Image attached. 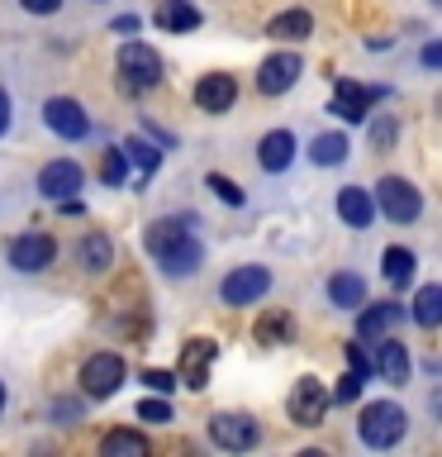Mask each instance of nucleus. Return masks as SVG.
<instances>
[{"label":"nucleus","mask_w":442,"mask_h":457,"mask_svg":"<svg viewBox=\"0 0 442 457\" xmlns=\"http://www.w3.org/2000/svg\"><path fill=\"white\" fill-rule=\"evenodd\" d=\"M409 428V414L395 405V400H371V405L362 410V420H356V438L366 443V448H395L399 438H405Z\"/></svg>","instance_id":"obj_1"},{"label":"nucleus","mask_w":442,"mask_h":457,"mask_svg":"<svg viewBox=\"0 0 442 457\" xmlns=\"http://www.w3.org/2000/svg\"><path fill=\"white\" fill-rule=\"evenodd\" d=\"M119 77H124V91H152L157 81H162V57H157V48H148V43H124L119 48Z\"/></svg>","instance_id":"obj_2"},{"label":"nucleus","mask_w":442,"mask_h":457,"mask_svg":"<svg viewBox=\"0 0 442 457\" xmlns=\"http://www.w3.org/2000/svg\"><path fill=\"white\" fill-rule=\"evenodd\" d=\"M376 205H381V214L390 224H413V220H419V210H423V195H419V186L405 181V177H381Z\"/></svg>","instance_id":"obj_3"},{"label":"nucleus","mask_w":442,"mask_h":457,"mask_svg":"<svg viewBox=\"0 0 442 457\" xmlns=\"http://www.w3.org/2000/svg\"><path fill=\"white\" fill-rule=\"evenodd\" d=\"M209 443L224 453H252L257 443H262V424L252 420V414H214L209 420Z\"/></svg>","instance_id":"obj_4"},{"label":"nucleus","mask_w":442,"mask_h":457,"mask_svg":"<svg viewBox=\"0 0 442 457\" xmlns=\"http://www.w3.org/2000/svg\"><path fill=\"white\" fill-rule=\"evenodd\" d=\"M266 291H271V271L257 267V262H248V267H233V271L224 277L219 300H224V305H233V310H248V305H257Z\"/></svg>","instance_id":"obj_5"},{"label":"nucleus","mask_w":442,"mask_h":457,"mask_svg":"<svg viewBox=\"0 0 442 457\" xmlns=\"http://www.w3.org/2000/svg\"><path fill=\"white\" fill-rule=\"evenodd\" d=\"M124 386V357L119 353H91L81 362V391L91 400H110Z\"/></svg>","instance_id":"obj_6"},{"label":"nucleus","mask_w":442,"mask_h":457,"mask_svg":"<svg viewBox=\"0 0 442 457\" xmlns=\"http://www.w3.org/2000/svg\"><path fill=\"white\" fill-rule=\"evenodd\" d=\"M381 96H385L381 86H362L352 77H338L333 81V114H338V120H348V124H366L371 105H376Z\"/></svg>","instance_id":"obj_7"},{"label":"nucleus","mask_w":442,"mask_h":457,"mask_svg":"<svg viewBox=\"0 0 442 457\" xmlns=\"http://www.w3.org/2000/svg\"><path fill=\"white\" fill-rule=\"evenodd\" d=\"M323 414H328V386L319 377H299L291 386V420L299 428H314L323 424Z\"/></svg>","instance_id":"obj_8"},{"label":"nucleus","mask_w":442,"mask_h":457,"mask_svg":"<svg viewBox=\"0 0 442 457\" xmlns=\"http://www.w3.org/2000/svg\"><path fill=\"white\" fill-rule=\"evenodd\" d=\"M299 71H305L299 53H291V48L271 53L266 62L257 67V91H262V96H285V91H291V86L299 81Z\"/></svg>","instance_id":"obj_9"},{"label":"nucleus","mask_w":442,"mask_h":457,"mask_svg":"<svg viewBox=\"0 0 442 457\" xmlns=\"http://www.w3.org/2000/svg\"><path fill=\"white\" fill-rule=\"evenodd\" d=\"M214 357H219V343H214V338H191L181 348V357H176V377L191 386V391H205Z\"/></svg>","instance_id":"obj_10"},{"label":"nucleus","mask_w":442,"mask_h":457,"mask_svg":"<svg viewBox=\"0 0 442 457\" xmlns=\"http://www.w3.org/2000/svg\"><path fill=\"white\" fill-rule=\"evenodd\" d=\"M43 124H48L57 138H67V143H77V138L91 134V120H86V110L77 105V100H67V96H53L48 105H43Z\"/></svg>","instance_id":"obj_11"},{"label":"nucleus","mask_w":442,"mask_h":457,"mask_svg":"<svg viewBox=\"0 0 442 457\" xmlns=\"http://www.w3.org/2000/svg\"><path fill=\"white\" fill-rule=\"evenodd\" d=\"M53 257H57L53 234H20L10 243V267L14 271H43V267H53Z\"/></svg>","instance_id":"obj_12"},{"label":"nucleus","mask_w":442,"mask_h":457,"mask_svg":"<svg viewBox=\"0 0 442 457\" xmlns=\"http://www.w3.org/2000/svg\"><path fill=\"white\" fill-rule=\"evenodd\" d=\"M81 181H86V171L71 162V157H57V162H48L38 171V191L48 200H71L81 191Z\"/></svg>","instance_id":"obj_13"},{"label":"nucleus","mask_w":442,"mask_h":457,"mask_svg":"<svg viewBox=\"0 0 442 457\" xmlns=\"http://www.w3.org/2000/svg\"><path fill=\"white\" fill-rule=\"evenodd\" d=\"M233 100H238V81L228 77V71H209V77L195 81V105L205 110V114L233 110Z\"/></svg>","instance_id":"obj_14"},{"label":"nucleus","mask_w":442,"mask_h":457,"mask_svg":"<svg viewBox=\"0 0 442 457\" xmlns=\"http://www.w3.org/2000/svg\"><path fill=\"white\" fill-rule=\"evenodd\" d=\"M371 362H376V377L385 386H405L409 381V353H405V343H395V338H376V353H371Z\"/></svg>","instance_id":"obj_15"},{"label":"nucleus","mask_w":442,"mask_h":457,"mask_svg":"<svg viewBox=\"0 0 442 457\" xmlns=\"http://www.w3.org/2000/svg\"><path fill=\"white\" fill-rule=\"evenodd\" d=\"M376 191H362V186H342L338 191V220L348 228H371L376 220Z\"/></svg>","instance_id":"obj_16"},{"label":"nucleus","mask_w":442,"mask_h":457,"mask_svg":"<svg viewBox=\"0 0 442 457\" xmlns=\"http://www.w3.org/2000/svg\"><path fill=\"white\" fill-rule=\"evenodd\" d=\"M399 320H405V305H395V300H381V305H362V314H356V338L376 343V338L390 334Z\"/></svg>","instance_id":"obj_17"},{"label":"nucleus","mask_w":442,"mask_h":457,"mask_svg":"<svg viewBox=\"0 0 442 457\" xmlns=\"http://www.w3.org/2000/svg\"><path fill=\"white\" fill-rule=\"evenodd\" d=\"M257 162H262V171H285L295 162V134L291 129H271V134H262V143H257Z\"/></svg>","instance_id":"obj_18"},{"label":"nucleus","mask_w":442,"mask_h":457,"mask_svg":"<svg viewBox=\"0 0 442 457\" xmlns=\"http://www.w3.org/2000/svg\"><path fill=\"white\" fill-rule=\"evenodd\" d=\"M157 262H162V271H167V277H195V271L205 267V243H200V238L191 234L185 243H176L171 253H162V257H157Z\"/></svg>","instance_id":"obj_19"},{"label":"nucleus","mask_w":442,"mask_h":457,"mask_svg":"<svg viewBox=\"0 0 442 457\" xmlns=\"http://www.w3.org/2000/svg\"><path fill=\"white\" fill-rule=\"evenodd\" d=\"M185 224H191V220H152V224H148V234H143V248H148L152 257L171 253L176 243L191 238V228H185Z\"/></svg>","instance_id":"obj_20"},{"label":"nucleus","mask_w":442,"mask_h":457,"mask_svg":"<svg viewBox=\"0 0 442 457\" xmlns=\"http://www.w3.org/2000/svg\"><path fill=\"white\" fill-rule=\"evenodd\" d=\"M328 300H333L338 310H362L366 305V281L356 277V271H333V277H328Z\"/></svg>","instance_id":"obj_21"},{"label":"nucleus","mask_w":442,"mask_h":457,"mask_svg":"<svg viewBox=\"0 0 442 457\" xmlns=\"http://www.w3.org/2000/svg\"><path fill=\"white\" fill-rule=\"evenodd\" d=\"M257 343H266V348H281V343H291L295 338V320L285 310H266L262 320H257Z\"/></svg>","instance_id":"obj_22"},{"label":"nucleus","mask_w":442,"mask_h":457,"mask_svg":"<svg viewBox=\"0 0 442 457\" xmlns=\"http://www.w3.org/2000/svg\"><path fill=\"white\" fill-rule=\"evenodd\" d=\"M409 314H413V324L438 328V324H442V281H433V286H419V295H413Z\"/></svg>","instance_id":"obj_23"},{"label":"nucleus","mask_w":442,"mask_h":457,"mask_svg":"<svg viewBox=\"0 0 442 457\" xmlns=\"http://www.w3.org/2000/svg\"><path fill=\"white\" fill-rule=\"evenodd\" d=\"M157 24H162L167 34H191V29H200V10L191 0H167V5L157 10Z\"/></svg>","instance_id":"obj_24"},{"label":"nucleus","mask_w":442,"mask_h":457,"mask_svg":"<svg viewBox=\"0 0 442 457\" xmlns=\"http://www.w3.org/2000/svg\"><path fill=\"white\" fill-rule=\"evenodd\" d=\"M100 453L105 457H148V438H143L138 428H110L105 443H100Z\"/></svg>","instance_id":"obj_25"},{"label":"nucleus","mask_w":442,"mask_h":457,"mask_svg":"<svg viewBox=\"0 0 442 457\" xmlns=\"http://www.w3.org/2000/svg\"><path fill=\"white\" fill-rule=\"evenodd\" d=\"M309 29H314L309 10H285V14H276V20L266 24V34L276 43H295V38H309Z\"/></svg>","instance_id":"obj_26"},{"label":"nucleus","mask_w":442,"mask_h":457,"mask_svg":"<svg viewBox=\"0 0 442 457\" xmlns=\"http://www.w3.org/2000/svg\"><path fill=\"white\" fill-rule=\"evenodd\" d=\"M381 267H385V281H390V286H409V281H413V271H419V257L395 243V248H385Z\"/></svg>","instance_id":"obj_27"},{"label":"nucleus","mask_w":442,"mask_h":457,"mask_svg":"<svg viewBox=\"0 0 442 457\" xmlns=\"http://www.w3.org/2000/svg\"><path fill=\"white\" fill-rule=\"evenodd\" d=\"M348 148H352L348 134H319V138L309 143V157L319 167H338V162H348Z\"/></svg>","instance_id":"obj_28"},{"label":"nucleus","mask_w":442,"mask_h":457,"mask_svg":"<svg viewBox=\"0 0 442 457\" xmlns=\"http://www.w3.org/2000/svg\"><path fill=\"white\" fill-rule=\"evenodd\" d=\"M114 262V243L105 234H86L81 238V267L86 271H105Z\"/></svg>","instance_id":"obj_29"},{"label":"nucleus","mask_w":442,"mask_h":457,"mask_svg":"<svg viewBox=\"0 0 442 457\" xmlns=\"http://www.w3.org/2000/svg\"><path fill=\"white\" fill-rule=\"evenodd\" d=\"M100 181L105 186H124L128 181V148H105L100 153Z\"/></svg>","instance_id":"obj_30"},{"label":"nucleus","mask_w":442,"mask_h":457,"mask_svg":"<svg viewBox=\"0 0 442 457\" xmlns=\"http://www.w3.org/2000/svg\"><path fill=\"white\" fill-rule=\"evenodd\" d=\"M124 148H128V157L138 162V186H143V181H148L152 171H157V162H162V148H152V143H138V138H128Z\"/></svg>","instance_id":"obj_31"},{"label":"nucleus","mask_w":442,"mask_h":457,"mask_svg":"<svg viewBox=\"0 0 442 457\" xmlns=\"http://www.w3.org/2000/svg\"><path fill=\"white\" fill-rule=\"evenodd\" d=\"M395 134H399L395 114H371V148H376V153H390L395 148Z\"/></svg>","instance_id":"obj_32"},{"label":"nucleus","mask_w":442,"mask_h":457,"mask_svg":"<svg viewBox=\"0 0 442 457\" xmlns=\"http://www.w3.org/2000/svg\"><path fill=\"white\" fill-rule=\"evenodd\" d=\"M209 191L219 195L224 205H233V210H238V205H248V195H242V186H238V181H228V177H219V171H209Z\"/></svg>","instance_id":"obj_33"},{"label":"nucleus","mask_w":442,"mask_h":457,"mask_svg":"<svg viewBox=\"0 0 442 457\" xmlns=\"http://www.w3.org/2000/svg\"><path fill=\"white\" fill-rule=\"evenodd\" d=\"M138 420L167 424V420H171V405H167V400H138Z\"/></svg>","instance_id":"obj_34"},{"label":"nucleus","mask_w":442,"mask_h":457,"mask_svg":"<svg viewBox=\"0 0 442 457\" xmlns=\"http://www.w3.org/2000/svg\"><path fill=\"white\" fill-rule=\"evenodd\" d=\"M143 386H152V391H176V371H157V367H148V371H143V377H138Z\"/></svg>","instance_id":"obj_35"},{"label":"nucleus","mask_w":442,"mask_h":457,"mask_svg":"<svg viewBox=\"0 0 442 457\" xmlns=\"http://www.w3.org/2000/svg\"><path fill=\"white\" fill-rule=\"evenodd\" d=\"M53 420L57 424H77L81 420V405H77V400H53Z\"/></svg>","instance_id":"obj_36"},{"label":"nucleus","mask_w":442,"mask_h":457,"mask_svg":"<svg viewBox=\"0 0 442 457\" xmlns=\"http://www.w3.org/2000/svg\"><path fill=\"white\" fill-rule=\"evenodd\" d=\"M362 381H366V377L352 367L348 377H342V386H338V395H333V400H356V391H362Z\"/></svg>","instance_id":"obj_37"},{"label":"nucleus","mask_w":442,"mask_h":457,"mask_svg":"<svg viewBox=\"0 0 442 457\" xmlns=\"http://www.w3.org/2000/svg\"><path fill=\"white\" fill-rule=\"evenodd\" d=\"M419 62H423L428 71H442V38H433V43H428V48L419 53Z\"/></svg>","instance_id":"obj_38"},{"label":"nucleus","mask_w":442,"mask_h":457,"mask_svg":"<svg viewBox=\"0 0 442 457\" xmlns=\"http://www.w3.org/2000/svg\"><path fill=\"white\" fill-rule=\"evenodd\" d=\"M20 5L29 14H57V10H62V0H20Z\"/></svg>","instance_id":"obj_39"},{"label":"nucleus","mask_w":442,"mask_h":457,"mask_svg":"<svg viewBox=\"0 0 442 457\" xmlns=\"http://www.w3.org/2000/svg\"><path fill=\"white\" fill-rule=\"evenodd\" d=\"M138 29H143L138 14H119V20H114V34H138Z\"/></svg>","instance_id":"obj_40"},{"label":"nucleus","mask_w":442,"mask_h":457,"mask_svg":"<svg viewBox=\"0 0 442 457\" xmlns=\"http://www.w3.org/2000/svg\"><path fill=\"white\" fill-rule=\"evenodd\" d=\"M5 129H10V96L0 91V134H5Z\"/></svg>","instance_id":"obj_41"},{"label":"nucleus","mask_w":442,"mask_h":457,"mask_svg":"<svg viewBox=\"0 0 442 457\" xmlns=\"http://www.w3.org/2000/svg\"><path fill=\"white\" fill-rule=\"evenodd\" d=\"M433 410H438V420H442V391H433Z\"/></svg>","instance_id":"obj_42"},{"label":"nucleus","mask_w":442,"mask_h":457,"mask_svg":"<svg viewBox=\"0 0 442 457\" xmlns=\"http://www.w3.org/2000/svg\"><path fill=\"white\" fill-rule=\"evenodd\" d=\"M0 410H5V386H0Z\"/></svg>","instance_id":"obj_43"},{"label":"nucleus","mask_w":442,"mask_h":457,"mask_svg":"<svg viewBox=\"0 0 442 457\" xmlns=\"http://www.w3.org/2000/svg\"><path fill=\"white\" fill-rule=\"evenodd\" d=\"M433 5H438V10H442V0H433Z\"/></svg>","instance_id":"obj_44"}]
</instances>
